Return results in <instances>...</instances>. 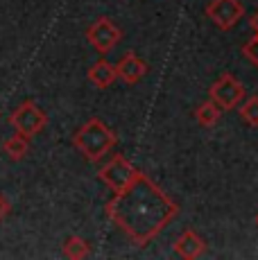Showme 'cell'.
<instances>
[{
    "mask_svg": "<svg viewBox=\"0 0 258 260\" xmlns=\"http://www.w3.org/2000/svg\"><path fill=\"white\" fill-rule=\"evenodd\" d=\"M116 66L109 63L107 59H98L91 68H88V82L98 88H109L116 82Z\"/></svg>",
    "mask_w": 258,
    "mask_h": 260,
    "instance_id": "10",
    "label": "cell"
},
{
    "mask_svg": "<svg viewBox=\"0 0 258 260\" xmlns=\"http://www.w3.org/2000/svg\"><path fill=\"white\" fill-rule=\"evenodd\" d=\"M9 124L16 129V134L32 138L48 124V116L32 102V100H25V102L18 104V109L9 116Z\"/></svg>",
    "mask_w": 258,
    "mask_h": 260,
    "instance_id": "3",
    "label": "cell"
},
{
    "mask_svg": "<svg viewBox=\"0 0 258 260\" xmlns=\"http://www.w3.org/2000/svg\"><path fill=\"white\" fill-rule=\"evenodd\" d=\"M145 75H147V63L136 52H127L116 66V77L122 79L125 84H138Z\"/></svg>",
    "mask_w": 258,
    "mask_h": 260,
    "instance_id": "8",
    "label": "cell"
},
{
    "mask_svg": "<svg viewBox=\"0 0 258 260\" xmlns=\"http://www.w3.org/2000/svg\"><path fill=\"white\" fill-rule=\"evenodd\" d=\"M63 256L71 260H82L91 256V249H88L86 240H82L79 236H71L63 242Z\"/></svg>",
    "mask_w": 258,
    "mask_h": 260,
    "instance_id": "13",
    "label": "cell"
},
{
    "mask_svg": "<svg viewBox=\"0 0 258 260\" xmlns=\"http://www.w3.org/2000/svg\"><path fill=\"white\" fill-rule=\"evenodd\" d=\"M9 211H12V204L7 202V197H5V194H0V222L7 217Z\"/></svg>",
    "mask_w": 258,
    "mask_h": 260,
    "instance_id": "16",
    "label": "cell"
},
{
    "mask_svg": "<svg viewBox=\"0 0 258 260\" xmlns=\"http://www.w3.org/2000/svg\"><path fill=\"white\" fill-rule=\"evenodd\" d=\"M242 54L258 68V32H254V37L247 41V46H242Z\"/></svg>",
    "mask_w": 258,
    "mask_h": 260,
    "instance_id": "15",
    "label": "cell"
},
{
    "mask_svg": "<svg viewBox=\"0 0 258 260\" xmlns=\"http://www.w3.org/2000/svg\"><path fill=\"white\" fill-rule=\"evenodd\" d=\"M245 7L240 0H211L206 7V16L220 29H231L242 18Z\"/></svg>",
    "mask_w": 258,
    "mask_h": 260,
    "instance_id": "7",
    "label": "cell"
},
{
    "mask_svg": "<svg viewBox=\"0 0 258 260\" xmlns=\"http://www.w3.org/2000/svg\"><path fill=\"white\" fill-rule=\"evenodd\" d=\"M204 251H206V242L195 231H190V229H186L175 242V253L179 258L195 260V258L204 256Z\"/></svg>",
    "mask_w": 258,
    "mask_h": 260,
    "instance_id": "9",
    "label": "cell"
},
{
    "mask_svg": "<svg viewBox=\"0 0 258 260\" xmlns=\"http://www.w3.org/2000/svg\"><path fill=\"white\" fill-rule=\"evenodd\" d=\"M3 152L7 154L12 161H23V158L27 156V152H29V138L21 136V134L9 136L7 141L3 143Z\"/></svg>",
    "mask_w": 258,
    "mask_h": 260,
    "instance_id": "11",
    "label": "cell"
},
{
    "mask_svg": "<svg viewBox=\"0 0 258 260\" xmlns=\"http://www.w3.org/2000/svg\"><path fill=\"white\" fill-rule=\"evenodd\" d=\"M256 224H258V215H256Z\"/></svg>",
    "mask_w": 258,
    "mask_h": 260,
    "instance_id": "18",
    "label": "cell"
},
{
    "mask_svg": "<svg viewBox=\"0 0 258 260\" xmlns=\"http://www.w3.org/2000/svg\"><path fill=\"white\" fill-rule=\"evenodd\" d=\"M195 118L202 127H206V129L213 127V124H217V120H220V107H217L213 100H206V102H202L200 107L195 109Z\"/></svg>",
    "mask_w": 258,
    "mask_h": 260,
    "instance_id": "12",
    "label": "cell"
},
{
    "mask_svg": "<svg viewBox=\"0 0 258 260\" xmlns=\"http://www.w3.org/2000/svg\"><path fill=\"white\" fill-rule=\"evenodd\" d=\"M211 100L224 111L236 109L240 102H245V86L240 84V79L231 73H224L222 77H217V82L211 86Z\"/></svg>",
    "mask_w": 258,
    "mask_h": 260,
    "instance_id": "4",
    "label": "cell"
},
{
    "mask_svg": "<svg viewBox=\"0 0 258 260\" xmlns=\"http://www.w3.org/2000/svg\"><path fill=\"white\" fill-rule=\"evenodd\" d=\"M240 118L242 122H247L249 127L258 129V98H249L240 107Z\"/></svg>",
    "mask_w": 258,
    "mask_h": 260,
    "instance_id": "14",
    "label": "cell"
},
{
    "mask_svg": "<svg viewBox=\"0 0 258 260\" xmlns=\"http://www.w3.org/2000/svg\"><path fill=\"white\" fill-rule=\"evenodd\" d=\"M136 174H138V170L134 168L122 154H113L111 161L98 172V177H100L113 192H120V190H125L129 183L136 179Z\"/></svg>",
    "mask_w": 258,
    "mask_h": 260,
    "instance_id": "5",
    "label": "cell"
},
{
    "mask_svg": "<svg viewBox=\"0 0 258 260\" xmlns=\"http://www.w3.org/2000/svg\"><path fill=\"white\" fill-rule=\"evenodd\" d=\"M249 25H251V29H254V32H258V12L249 18Z\"/></svg>",
    "mask_w": 258,
    "mask_h": 260,
    "instance_id": "17",
    "label": "cell"
},
{
    "mask_svg": "<svg viewBox=\"0 0 258 260\" xmlns=\"http://www.w3.org/2000/svg\"><path fill=\"white\" fill-rule=\"evenodd\" d=\"M116 143H118V136L100 118H91L75 136H73V145H75L79 152H82V156L91 163H98L100 158L107 156Z\"/></svg>",
    "mask_w": 258,
    "mask_h": 260,
    "instance_id": "2",
    "label": "cell"
},
{
    "mask_svg": "<svg viewBox=\"0 0 258 260\" xmlns=\"http://www.w3.org/2000/svg\"><path fill=\"white\" fill-rule=\"evenodd\" d=\"M86 39L100 54H109L122 39V32L111 18H100L86 29Z\"/></svg>",
    "mask_w": 258,
    "mask_h": 260,
    "instance_id": "6",
    "label": "cell"
},
{
    "mask_svg": "<svg viewBox=\"0 0 258 260\" xmlns=\"http://www.w3.org/2000/svg\"><path fill=\"white\" fill-rule=\"evenodd\" d=\"M179 213V206L143 172L132 183L113 194L107 204V215L138 247L154 240Z\"/></svg>",
    "mask_w": 258,
    "mask_h": 260,
    "instance_id": "1",
    "label": "cell"
}]
</instances>
